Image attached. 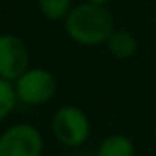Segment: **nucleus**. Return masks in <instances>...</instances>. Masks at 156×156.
Returning <instances> with one entry per match:
<instances>
[{"mask_svg":"<svg viewBox=\"0 0 156 156\" xmlns=\"http://www.w3.org/2000/svg\"><path fill=\"white\" fill-rule=\"evenodd\" d=\"M108 53L118 61H129L138 53V39L129 30H114L105 42Z\"/></svg>","mask_w":156,"mask_h":156,"instance_id":"obj_6","label":"nucleus"},{"mask_svg":"<svg viewBox=\"0 0 156 156\" xmlns=\"http://www.w3.org/2000/svg\"><path fill=\"white\" fill-rule=\"evenodd\" d=\"M85 2H90V4H96V6H105V8H108V4L112 2V0H85Z\"/></svg>","mask_w":156,"mask_h":156,"instance_id":"obj_10","label":"nucleus"},{"mask_svg":"<svg viewBox=\"0 0 156 156\" xmlns=\"http://www.w3.org/2000/svg\"><path fill=\"white\" fill-rule=\"evenodd\" d=\"M94 156H136V145L125 134H108L99 141Z\"/></svg>","mask_w":156,"mask_h":156,"instance_id":"obj_7","label":"nucleus"},{"mask_svg":"<svg viewBox=\"0 0 156 156\" xmlns=\"http://www.w3.org/2000/svg\"><path fill=\"white\" fill-rule=\"evenodd\" d=\"M0 9H2V2H0Z\"/></svg>","mask_w":156,"mask_h":156,"instance_id":"obj_11","label":"nucleus"},{"mask_svg":"<svg viewBox=\"0 0 156 156\" xmlns=\"http://www.w3.org/2000/svg\"><path fill=\"white\" fill-rule=\"evenodd\" d=\"M17 105H19V99H17L13 83L0 77V123H4L13 114Z\"/></svg>","mask_w":156,"mask_h":156,"instance_id":"obj_9","label":"nucleus"},{"mask_svg":"<svg viewBox=\"0 0 156 156\" xmlns=\"http://www.w3.org/2000/svg\"><path fill=\"white\" fill-rule=\"evenodd\" d=\"M30 68V50L22 37L0 33V77L15 81Z\"/></svg>","mask_w":156,"mask_h":156,"instance_id":"obj_5","label":"nucleus"},{"mask_svg":"<svg viewBox=\"0 0 156 156\" xmlns=\"http://www.w3.org/2000/svg\"><path fill=\"white\" fill-rule=\"evenodd\" d=\"M41 15L50 22H62L73 8V0H37Z\"/></svg>","mask_w":156,"mask_h":156,"instance_id":"obj_8","label":"nucleus"},{"mask_svg":"<svg viewBox=\"0 0 156 156\" xmlns=\"http://www.w3.org/2000/svg\"><path fill=\"white\" fill-rule=\"evenodd\" d=\"M44 136L31 123H13L0 132V156H42Z\"/></svg>","mask_w":156,"mask_h":156,"instance_id":"obj_4","label":"nucleus"},{"mask_svg":"<svg viewBox=\"0 0 156 156\" xmlns=\"http://www.w3.org/2000/svg\"><path fill=\"white\" fill-rule=\"evenodd\" d=\"M50 129L53 138L68 149L83 147L92 134L88 114L77 105H61L51 116Z\"/></svg>","mask_w":156,"mask_h":156,"instance_id":"obj_2","label":"nucleus"},{"mask_svg":"<svg viewBox=\"0 0 156 156\" xmlns=\"http://www.w3.org/2000/svg\"><path fill=\"white\" fill-rule=\"evenodd\" d=\"M13 87L19 103L26 107H42L57 94V79L53 72L42 66H30L13 81Z\"/></svg>","mask_w":156,"mask_h":156,"instance_id":"obj_3","label":"nucleus"},{"mask_svg":"<svg viewBox=\"0 0 156 156\" xmlns=\"http://www.w3.org/2000/svg\"><path fill=\"white\" fill-rule=\"evenodd\" d=\"M62 24L68 39L83 48L105 44L116 30L114 15L110 13V9L90 2L75 4L62 20Z\"/></svg>","mask_w":156,"mask_h":156,"instance_id":"obj_1","label":"nucleus"}]
</instances>
